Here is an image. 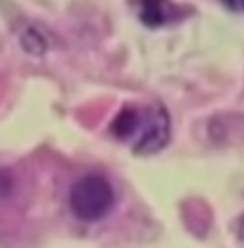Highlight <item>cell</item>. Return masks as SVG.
Wrapping results in <instances>:
<instances>
[{"instance_id":"5b68a950","label":"cell","mask_w":244,"mask_h":248,"mask_svg":"<svg viewBox=\"0 0 244 248\" xmlns=\"http://www.w3.org/2000/svg\"><path fill=\"white\" fill-rule=\"evenodd\" d=\"M221 2L231 11H244V0H221Z\"/></svg>"},{"instance_id":"3957f363","label":"cell","mask_w":244,"mask_h":248,"mask_svg":"<svg viewBox=\"0 0 244 248\" xmlns=\"http://www.w3.org/2000/svg\"><path fill=\"white\" fill-rule=\"evenodd\" d=\"M138 17L147 26H164L188 16V9H181L171 0H136Z\"/></svg>"},{"instance_id":"6da1fadb","label":"cell","mask_w":244,"mask_h":248,"mask_svg":"<svg viewBox=\"0 0 244 248\" xmlns=\"http://www.w3.org/2000/svg\"><path fill=\"white\" fill-rule=\"evenodd\" d=\"M111 132L117 140L130 145L134 154L149 155L169 142L171 119L160 104H128L113 119Z\"/></svg>"},{"instance_id":"8992f818","label":"cell","mask_w":244,"mask_h":248,"mask_svg":"<svg viewBox=\"0 0 244 248\" xmlns=\"http://www.w3.org/2000/svg\"><path fill=\"white\" fill-rule=\"evenodd\" d=\"M236 231H238V235H240V237H242V240H244V214H242V216H240V218H238V225H236Z\"/></svg>"},{"instance_id":"277c9868","label":"cell","mask_w":244,"mask_h":248,"mask_svg":"<svg viewBox=\"0 0 244 248\" xmlns=\"http://www.w3.org/2000/svg\"><path fill=\"white\" fill-rule=\"evenodd\" d=\"M22 44L26 47L28 52H33V54H41V52L46 50V39L41 37V32L37 31V28H26L22 35Z\"/></svg>"},{"instance_id":"7a4b0ae2","label":"cell","mask_w":244,"mask_h":248,"mask_svg":"<svg viewBox=\"0 0 244 248\" xmlns=\"http://www.w3.org/2000/svg\"><path fill=\"white\" fill-rule=\"evenodd\" d=\"M114 205V192L102 175H84L71 186L69 207L76 218L95 222L104 218Z\"/></svg>"}]
</instances>
